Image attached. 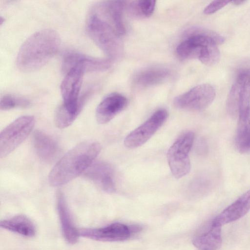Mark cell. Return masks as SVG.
I'll use <instances>...</instances> for the list:
<instances>
[{
    "label": "cell",
    "mask_w": 250,
    "mask_h": 250,
    "mask_svg": "<svg viewBox=\"0 0 250 250\" xmlns=\"http://www.w3.org/2000/svg\"><path fill=\"white\" fill-rule=\"evenodd\" d=\"M101 150L93 141L82 142L65 154L55 165L48 176L49 184L58 187L66 184L84 173L94 162Z\"/></svg>",
    "instance_id": "1"
},
{
    "label": "cell",
    "mask_w": 250,
    "mask_h": 250,
    "mask_svg": "<svg viewBox=\"0 0 250 250\" xmlns=\"http://www.w3.org/2000/svg\"><path fill=\"white\" fill-rule=\"evenodd\" d=\"M60 44L59 34L52 29L34 33L21 46L17 57V67L26 72L40 69L58 52Z\"/></svg>",
    "instance_id": "2"
},
{
    "label": "cell",
    "mask_w": 250,
    "mask_h": 250,
    "mask_svg": "<svg viewBox=\"0 0 250 250\" xmlns=\"http://www.w3.org/2000/svg\"><path fill=\"white\" fill-rule=\"evenodd\" d=\"M85 27L90 38L108 59L115 60L121 57L123 46L120 36L110 22L93 5L86 14Z\"/></svg>",
    "instance_id": "3"
},
{
    "label": "cell",
    "mask_w": 250,
    "mask_h": 250,
    "mask_svg": "<svg viewBox=\"0 0 250 250\" xmlns=\"http://www.w3.org/2000/svg\"><path fill=\"white\" fill-rule=\"evenodd\" d=\"M225 41L224 37L216 32L198 29L181 42L176 51L181 59H198L200 61L210 46L222 44Z\"/></svg>",
    "instance_id": "4"
},
{
    "label": "cell",
    "mask_w": 250,
    "mask_h": 250,
    "mask_svg": "<svg viewBox=\"0 0 250 250\" xmlns=\"http://www.w3.org/2000/svg\"><path fill=\"white\" fill-rule=\"evenodd\" d=\"M35 125L32 116H21L7 125L0 134V157L4 158L28 137Z\"/></svg>",
    "instance_id": "5"
},
{
    "label": "cell",
    "mask_w": 250,
    "mask_h": 250,
    "mask_svg": "<svg viewBox=\"0 0 250 250\" xmlns=\"http://www.w3.org/2000/svg\"><path fill=\"white\" fill-rule=\"evenodd\" d=\"M194 135L188 131L182 135L169 148L167 153L168 163L173 176L180 178L190 170L188 153L194 141Z\"/></svg>",
    "instance_id": "6"
},
{
    "label": "cell",
    "mask_w": 250,
    "mask_h": 250,
    "mask_svg": "<svg viewBox=\"0 0 250 250\" xmlns=\"http://www.w3.org/2000/svg\"><path fill=\"white\" fill-rule=\"evenodd\" d=\"M215 90L208 83L196 85L174 100V106L188 111H201L208 106L215 97Z\"/></svg>",
    "instance_id": "7"
},
{
    "label": "cell",
    "mask_w": 250,
    "mask_h": 250,
    "mask_svg": "<svg viewBox=\"0 0 250 250\" xmlns=\"http://www.w3.org/2000/svg\"><path fill=\"white\" fill-rule=\"evenodd\" d=\"M137 225H126L115 223L106 226L95 229H84L79 230L80 235L96 241L116 242L125 241L142 230Z\"/></svg>",
    "instance_id": "8"
},
{
    "label": "cell",
    "mask_w": 250,
    "mask_h": 250,
    "mask_svg": "<svg viewBox=\"0 0 250 250\" xmlns=\"http://www.w3.org/2000/svg\"><path fill=\"white\" fill-rule=\"evenodd\" d=\"M167 116V112L165 109L157 110L145 122L125 137V146L129 148H134L144 144L164 124Z\"/></svg>",
    "instance_id": "9"
},
{
    "label": "cell",
    "mask_w": 250,
    "mask_h": 250,
    "mask_svg": "<svg viewBox=\"0 0 250 250\" xmlns=\"http://www.w3.org/2000/svg\"><path fill=\"white\" fill-rule=\"evenodd\" d=\"M111 66V60L92 57L77 52L69 51L63 56L62 70L66 73L74 66H80L84 72H100L108 69Z\"/></svg>",
    "instance_id": "10"
},
{
    "label": "cell",
    "mask_w": 250,
    "mask_h": 250,
    "mask_svg": "<svg viewBox=\"0 0 250 250\" xmlns=\"http://www.w3.org/2000/svg\"><path fill=\"white\" fill-rule=\"evenodd\" d=\"M83 174L86 178L94 182L105 192L112 193L115 191L114 170L108 163L94 162Z\"/></svg>",
    "instance_id": "11"
},
{
    "label": "cell",
    "mask_w": 250,
    "mask_h": 250,
    "mask_svg": "<svg viewBox=\"0 0 250 250\" xmlns=\"http://www.w3.org/2000/svg\"><path fill=\"white\" fill-rule=\"evenodd\" d=\"M126 98L118 93L107 95L98 104L96 110V118L98 123L104 124L110 121L126 106Z\"/></svg>",
    "instance_id": "12"
},
{
    "label": "cell",
    "mask_w": 250,
    "mask_h": 250,
    "mask_svg": "<svg viewBox=\"0 0 250 250\" xmlns=\"http://www.w3.org/2000/svg\"><path fill=\"white\" fill-rule=\"evenodd\" d=\"M250 209V189L227 207L212 221L211 224L221 227L244 216Z\"/></svg>",
    "instance_id": "13"
},
{
    "label": "cell",
    "mask_w": 250,
    "mask_h": 250,
    "mask_svg": "<svg viewBox=\"0 0 250 250\" xmlns=\"http://www.w3.org/2000/svg\"><path fill=\"white\" fill-rule=\"evenodd\" d=\"M57 208L63 237L70 244L76 243L80 236L75 227L63 193L59 191L57 195Z\"/></svg>",
    "instance_id": "14"
},
{
    "label": "cell",
    "mask_w": 250,
    "mask_h": 250,
    "mask_svg": "<svg viewBox=\"0 0 250 250\" xmlns=\"http://www.w3.org/2000/svg\"><path fill=\"white\" fill-rule=\"evenodd\" d=\"M94 4L101 13L111 23L117 34L119 36L124 35L125 29L122 15L125 1H102Z\"/></svg>",
    "instance_id": "15"
},
{
    "label": "cell",
    "mask_w": 250,
    "mask_h": 250,
    "mask_svg": "<svg viewBox=\"0 0 250 250\" xmlns=\"http://www.w3.org/2000/svg\"><path fill=\"white\" fill-rule=\"evenodd\" d=\"M33 143L37 155L43 161L51 162L57 156V144L45 133L36 130L33 134Z\"/></svg>",
    "instance_id": "16"
},
{
    "label": "cell",
    "mask_w": 250,
    "mask_h": 250,
    "mask_svg": "<svg viewBox=\"0 0 250 250\" xmlns=\"http://www.w3.org/2000/svg\"><path fill=\"white\" fill-rule=\"evenodd\" d=\"M1 228L27 237L34 236L36 232L33 222L24 215H17L0 221Z\"/></svg>",
    "instance_id": "17"
},
{
    "label": "cell",
    "mask_w": 250,
    "mask_h": 250,
    "mask_svg": "<svg viewBox=\"0 0 250 250\" xmlns=\"http://www.w3.org/2000/svg\"><path fill=\"white\" fill-rule=\"evenodd\" d=\"M169 74V71L165 68L149 67L140 71L135 75L134 83L143 87L153 86L165 81Z\"/></svg>",
    "instance_id": "18"
},
{
    "label": "cell",
    "mask_w": 250,
    "mask_h": 250,
    "mask_svg": "<svg viewBox=\"0 0 250 250\" xmlns=\"http://www.w3.org/2000/svg\"><path fill=\"white\" fill-rule=\"evenodd\" d=\"M193 244L200 250H216L222 243L221 227L211 225L206 231L196 236Z\"/></svg>",
    "instance_id": "19"
},
{
    "label": "cell",
    "mask_w": 250,
    "mask_h": 250,
    "mask_svg": "<svg viewBox=\"0 0 250 250\" xmlns=\"http://www.w3.org/2000/svg\"><path fill=\"white\" fill-rule=\"evenodd\" d=\"M239 120L245 119L250 111V74L244 72L239 74Z\"/></svg>",
    "instance_id": "20"
},
{
    "label": "cell",
    "mask_w": 250,
    "mask_h": 250,
    "mask_svg": "<svg viewBox=\"0 0 250 250\" xmlns=\"http://www.w3.org/2000/svg\"><path fill=\"white\" fill-rule=\"evenodd\" d=\"M235 141L239 152L250 151V111L245 119L238 121Z\"/></svg>",
    "instance_id": "21"
},
{
    "label": "cell",
    "mask_w": 250,
    "mask_h": 250,
    "mask_svg": "<svg viewBox=\"0 0 250 250\" xmlns=\"http://www.w3.org/2000/svg\"><path fill=\"white\" fill-rule=\"evenodd\" d=\"M239 89L240 81L237 78L230 88L226 103L227 112L233 118H236L239 115Z\"/></svg>",
    "instance_id": "22"
},
{
    "label": "cell",
    "mask_w": 250,
    "mask_h": 250,
    "mask_svg": "<svg viewBox=\"0 0 250 250\" xmlns=\"http://www.w3.org/2000/svg\"><path fill=\"white\" fill-rule=\"evenodd\" d=\"M30 104V101L24 97L12 94H6L0 99V108L1 110H8L17 107H27Z\"/></svg>",
    "instance_id": "23"
},
{
    "label": "cell",
    "mask_w": 250,
    "mask_h": 250,
    "mask_svg": "<svg viewBox=\"0 0 250 250\" xmlns=\"http://www.w3.org/2000/svg\"><path fill=\"white\" fill-rule=\"evenodd\" d=\"M132 7L135 12H139L146 17L151 16L155 9V0H142L135 1Z\"/></svg>",
    "instance_id": "24"
},
{
    "label": "cell",
    "mask_w": 250,
    "mask_h": 250,
    "mask_svg": "<svg viewBox=\"0 0 250 250\" xmlns=\"http://www.w3.org/2000/svg\"><path fill=\"white\" fill-rule=\"evenodd\" d=\"M230 2V1L229 0H214L205 7L204 13L206 15L213 14Z\"/></svg>",
    "instance_id": "25"
},
{
    "label": "cell",
    "mask_w": 250,
    "mask_h": 250,
    "mask_svg": "<svg viewBox=\"0 0 250 250\" xmlns=\"http://www.w3.org/2000/svg\"><path fill=\"white\" fill-rule=\"evenodd\" d=\"M246 0H233L230 1V2L232 3V4L235 5H241L245 2H246Z\"/></svg>",
    "instance_id": "26"
}]
</instances>
